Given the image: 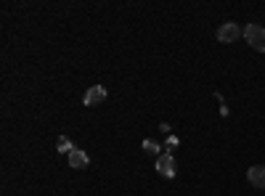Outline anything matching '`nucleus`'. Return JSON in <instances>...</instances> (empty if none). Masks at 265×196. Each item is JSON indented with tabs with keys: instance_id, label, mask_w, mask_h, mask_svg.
Instances as JSON below:
<instances>
[{
	"instance_id": "obj_1",
	"label": "nucleus",
	"mask_w": 265,
	"mask_h": 196,
	"mask_svg": "<svg viewBox=\"0 0 265 196\" xmlns=\"http://www.w3.org/2000/svg\"><path fill=\"white\" fill-rule=\"evenodd\" d=\"M244 37H247V43H249L255 51L265 53V27H260V24H249V27L244 29Z\"/></svg>"
},
{
	"instance_id": "obj_2",
	"label": "nucleus",
	"mask_w": 265,
	"mask_h": 196,
	"mask_svg": "<svg viewBox=\"0 0 265 196\" xmlns=\"http://www.w3.org/2000/svg\"><path fill=\"white\" fill-rule=\"evenodd\" d=\"M157 172L162 178H175V159H172V154H162L157 159Z\"/></svg>"
},
{
	"instance_id": "obj_3",
	"label": "nucleus",
	"mask_w": 265,
	"mask_h": 196,
	"mask_svg": "<svg viewBox=\"0 0 265 196\" xmlns=\"http://www.w3.org/2000/svg\"><path fill=\"white\" fill-rule=\"evenodd\" d=\"M103 101H106V88H101V85H93L85 93V98H83L85 106H101Z\"/></svg>"
},
{
	"instance_id": "obj_4",
	"label": "nucleus",
	"mask_w": 265,
	"mask_h": 196,
	"mask_svg": "<svg viewBox=\"0 0 265 196\" xmlns=\"http://www.w3.org/2000/svg\"><path fill=\"white\" fill-rule=\"evenodd\" d=\"M239 34H241L239 24H234V21H225V24L217 29V40H220V43H234V40H239Z\"/></svg>"
},
{
	"instance_id": "obj_5",
	"label": "nucleus",
	"mask_w": 265,
	"mask_h": 196,
	"mask_svg": "<svg viewBox=\"0 0 265 196\" xmlns=\"http://www.w3.org/2000/svg\"><path fill=\"white\" fill-rule=\"evenodd\" d=\"M247 180H249L255 188H262V191H265V167H262V165L249 167V170H247Z\"/></svg>"
},
{
	"instance_id": "obj_6",
	"label": "nucleus",
	"mask_w": 265,
	"mask_h": 196,
	"mask_svg": "<svg viewBox=\"0 0 265 196\" xmlns=\"http://www.w3.org/2000/svg\"><path fill=\"white\" fill-rule=\"evenodd\" d=\"M88 162L90 159H88V154L83 151V148H74V151L69 154V167L72 170H83V167H88Z\"/></svg>"
},
{
	"instance_id": "obj_7",
	"label": "nucleus",
	"mask_w": 265,
	"mask_h": 196,
	"mask_svg": "<svg viewBox=\"0 0 265 196\" xmlns=\"http://www.w3.org/2000/svg\"><path fill=\"white\" fill-rule=\"evenodd\" d=\"M56 148H59V154H72L74 151V146H72V141H69L66 135H59V141H56Z\"/></svg>"
},
{
	"instance_id": "obj_8",
	"label": "nucleus",
	"mask_w": 265,
	"mask_h": 196,
	"mask_svg": "<svg viewBox=\"0 0 265 196\" xmlns=\"http://www.w3.org/2000/svg\"><path fill=\"white\" fill-rule=\"evenodd\" d=\"M141 148H143L146 154H159V151H162V146H159L157 141H152V138H146V141H143V146H141Z\"/></svg>"
},
{
	"instance_id": "obj_9",
	"label": "nucleus",
	"mask_w": 265,
	"mask_h": 196,
	"mask_svg": "<svg viewBox=\"0 0 265 196\" xmlns=\"http://www.w3.org/2000/svg\"><path fill=\"white\" fill-rule=\"evenodd\" d=\"M175 148H178V138H175V135H170V138H167V143H165V154H172Z\"/></svg>"
}]
</instances>
